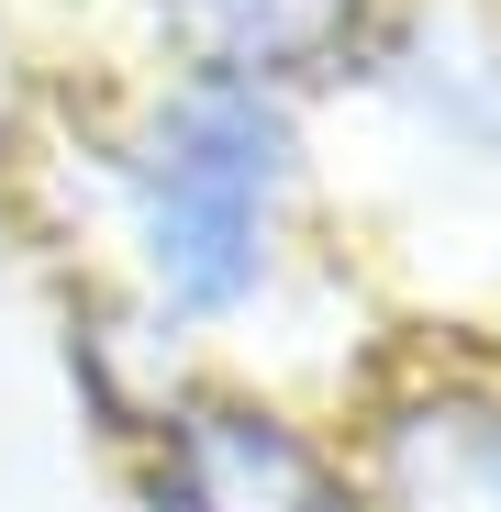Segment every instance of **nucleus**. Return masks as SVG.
I'll list each match as a JSON object with an SVG mask.
<instances>
[{
  "label": "nucleus",
  "instance_id": "1",
  "mask_svg": "<svg viewBox=\"0 0 501 512\" xmlns=\"http://www.w3.org/2000/svg\"><path fill=\"white\" fill-rule=\"evenodd\" d=\"M323 201V112L257 78L56 56L12 167V234L101 279L167 368H201L290 323Z\"/></svg>",
  "mask_w": 501,
  "mask_h": 512
},
{
  "label": "nucleus",
  "instance_id": "2",
  "mask_svg": "<svg viewBox=\"0 0 501 512\" xmlns=\"http://www.w3.org/2000/svg\"><path fill=\"white\" fill-rule=\"evenodd\" d=\"M368 512H501V334L468 312H401L323 379Z\"/></svg>",
  "mask_w": 501,
  "mask_h": 512
},
{
  "label": "nucleus",
  "instance_id": "3",
  "mask_svg": "<svg viewBox=\"0 0 501 512\" xmlns=\"http://www.w3.org/2000/svg\"><path fill=\"white\" fill-rule=\"evenodd\" d=\"M112 468L134 512H368L323 390H290L279 368L234 357L167 368Z\"/></svg>",
  "mask_w": 501,
  "mask_h": 512
},
{
  "label": "nucleus",
  "instance_id": "4",
  "mask_svg": "<svg viewBox=\"0 0 501 512\" xmlns=\"http://www.w3.org/2000/svg\"><path fill=\"white\" fill-rule=\"evenodd\" d=\"M112 67H201L257 78L279 101H357V67L379 45L390 0H90Z\"/></svg>",
  "mask_w": 501,
  "mask_h": 512
},
{
  "label": "nucleus",
  "instance_id": "5",
  "mask_svg": "<svg viewBox=\"0 0 501 512\" xmlns=\"http://www.w3.org/2000/svg\"><path fill=\"white\" fill-rule=\"evenodd\" d=\"M357 101L446 179L501 190V0H390Z\"/></svg>",
  "mask_w": 501,
  "mask_h": 512
},
{
  "label": "nucleus",
  "instance_id": "6",
  "mask_svg": "<svg viewBox=\"0 0 501 512\" xmlns=\"http://www.w3.org/2000/svg\"><path fill=\"white\" fill-rule=\"evenodd\" d=\"M56 90V45L34 23V0H0V212H12V167L34 145V112Z\"/></svg>",
  "mask_w": 501,
  "mask_h": 512
},
{
  "label": "nucleus",
  "instance_id": "7",
  "mask_svg": "<svg viewBox=\"0 0 501 512\" xmlns=\"http://www.w3.org/2000/svg\"><path fill=\"white\" fill-rule=\"evenodd\" d=\"M490 334H501V312H490Z\"/></svg>",
  "mask_w": 501,
  "mask_h": 512
}]
</instances>
